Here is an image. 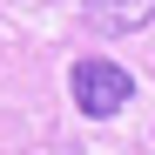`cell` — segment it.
<instances>
[{"mask_svg": "<svg viewBox=\"0 0 155 155\" xmlns=\"http://www.w3.org/2000/svg\"><path fill=\"white\" fill-rule=\"evenodd\" d=\"M68 94H74V108L88 121H108V115H121L135 101V74L115 68V61H101V54H81L68 68Z\"/></svg>", "mask_w": 155, "mask_h": 155, "instance_id": "1", "label": "cell"}, {"mask_svg": "<svg viewBox=\"0 0 155 155\" xmlns=\"http://www.w3.org/2000/svg\"><path fill=\"white\" fill-rule=\"evenodd\" d=\"M155 20V0H81V27L94 41H121Z\"/></svg>", "mask_w": 155, "mask_h": 155, "instance_id": "2", "label": "cell"}]
</instances>
